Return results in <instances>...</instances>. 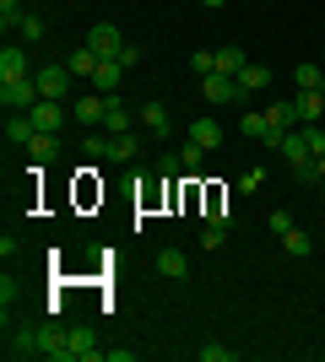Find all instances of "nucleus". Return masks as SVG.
Segmentation results:
<instances>
[{"instance_id":"nucleus-1","label":"nucleus","mask_w":325,"mask_h":362,"mask_svg":"<svg viewBox=\"0 0 325 362\" xmlns=\"http://www.w3.org/2000/svg\"><path fill=\"white\" fill-rule=\"evenodd\" d=\"M201 98L212 108H222V103H249V87L239 81V76H228V71H212V76H201Z\"/></svg>"},{"instance_id":"nucleus-2","label":"nucleus","mask_w":325,"mask_h":362,"mask_svg":"<svg viewBox=\"0 0 325 362\" xmlns=\"http://www.w3.org/2000/svg\"><path fill=\"white\" fill-rule=\"evenodd\" d=\"M81 146H87V157H108V163H130L136 157V136H87Z\"/></svg>"},{"instance_id":"nucleus-3","label":"nucleus","mask_w":325,"mask_h":362,"mask_svg":"<svg viewBox=\"0 0 325 362\" xmlns=\"http://www.w3.org/2000/svg\"><path fill=\"white\" fill-rule=\"evenodd\" d=\"M0 103H6V114H28V108L38 103V81H33V76L0 81Z\"/></svg>"},{"instance_id":"nucleus-4","label":"nucleus","mask_w":325,"mask_h":362,"mask_svg":"<svg viewBox=\"0 0 325 362\" xmlns=\"http://www.w3.org/2000/svg\"><path fill=\"white\" fill-rule=\"evenodd\" d=\"M33 81H38V98H55V103H60L65 92H71V81H76V76H71V65H44V71H33Z\"/></svg>"},{"instance_id":"nucleus-5","label":"nucleus","mask_w":325,"mask_h":362,"mask_svg":"<svg viewBox=\"0 0 325 362\" xmlns=\"http://www.w3.org/2000/svg\"><path fill=\"white\" fill-rule=\"evenodd\" d=\"M71 119L87 124V130H98V124L108 119V98H103V92H81L76 103H71Z\"/></svg>"},{"instance_id":"nucleus-6","label":"nucleus","mask_w":325,"mask_h":362,"mask_svg":"<svg viewBox=\"0 0 325 362\" xmlns=\"http://www.w3.org/2000/svg\"><path fill=\"white\" fill-rule=\"evenodd\" d=\"M65 346H71V362H103V346H98V335L87 325L65 330Z\"/></svg>"},{"instance_id":"nucleus-7","label":"nucleus","mask_w":325,"mask_h":362,"mask_svg":"<svg viewBox=\"0 0 325 362\" xmlns=\"http://www.w3.org/2000/svg\"><path fill=\"white\" fill-rule=\"evenodd\" d=\"M33 130H44V136H55V130H65V108L55 103V98H38V103L28 108Z\"/></svg>"},{"instance_id":"nucleus-8","label":"nucleus","mask_w":325,"mask_h":362,"mask_svg":"<svg viewBox=\"0 0 325 362\" xmlns=\"http://www.w3.org/2000/svg\"><path fill=\"white\" fill-rule=\"evenodd\" d=\"M87 49H93L98 60H114V54L125 49V38H120V28H114V22H98V28L87 33Z\"/></svg>"},{"instance_id":"nucleus-9","label":"nucleus","mask_w":325,"mask_h":362,"mask_svg":"<svg viewBox=\"0 0 325 362\" xmlns=\"http://www.w3.org/2000/svg\"><path fill=\"white\" fill-rule=\"evenodd\" d=\"M120 81H125V65H120V60H98L93 87L103 92V98H120Z\"/></svg>"},{"instance_id":"nucleus-10","label":"nucleus","mask_w":325,"mask_h":362,"mask_svg":"<svg viewBox=\"0 0 325 362\" xmlns=\"http://www.w3.org/2000/svg\"><path fill=\"white\" fill-rule=\"evenodd\" d=\"M293 108L304 124H320L325 119V92H293Z\"/></svg>"},{"instance_id":"nucleus-11","label":"nucleus","mask_w":325,"mask_h":362,"mask_svg":"<svg viewBox=\"0 0 325 362\" xmlns=\"http://www.w3.org/2000/svg\"><path fill=\"white\" fill-rule=\"evenodd\" d=\"M16 76H33L28 71V54H22L16 44H6V49H0V81H16Z\"/></svg>"},{"instance_id":"nucleus-12","label":"nucleus","mask_w":325,"mask_h":362,"mask_svg":"<svg viewBox=\"0 0 325 362\" xmlns=\"http://www.w3.org/2000/svg\"><path fill=\"white\" fill-rule=\"evenodd\" d=\"M130 119H136V114L125 108V98H108V119H103L108 136H130Z\"/></svg>"},{"instance_id":"nucleus-13","label":"nucleus","mask_w":325,"mask_h":362,"mask_svg":"<svg viewBox=\"0 0 325 362\" xmlns=\"http://www.w3.org/2000/svg\"><path fill=\"white\" fill-rule=\"evenodd\" d=\"M33 157V163H49V157H55V151H60V136H44V130H33L28 136V146H22Z\"/></svg>"},{"instance_id":"nucleus-14","label":"nucleus","mask_w":325,"mask_h":362,"mask_svg":"<svg viewBox=\"0 0 325 362\" xmlns=\"http://www.w3.org/2000/svg\"><path fill=\"white\" fill-rule=\"evenodd\" d=\"M141 124H147V136H169V130H173V119H169V108H163V103L141 108Z\"/></svg>"},{"instance_id":"nucleus-15","label":"nucleus","mask_w":325,"mask_h":362,"mask_svg":"<svg viewBox=\"0 0 325 362\" xmlns=\"http://www.w3.org/2000/svg\"><path fill=\"white\" fill-rule=\"evenodd\" d=\"M266 124H271V130H293V124H304V119H298L293 98H287V103H271V108H266Z\"/></svg>"},{"instance_id":"nucleus-16","label":"nucleus","mask_w":325,"mask_h":362,"mask_svg":"<svg viewBox=\"0 0 325 362\" xmlns=\"http://www.w3.org/2000/svg\"><path fill=\"white\" fill-rule=\"evenodd\" d=\"M157 271L169 276V281H179V276H190V259H185V249H163V255H157Z\"/></svg>"},{"instance_id":"nucleus-17","label":"nucleus","mask_w":325,"mask_h":362,"mask_svg":"<svg viewBox=\"0 0 325 362\" xmlns=\"http://www.w3.org/2000/svg\"><path fill=\"white\" fill-rule=\"evenodd\" d=\"M65 65H71V76H87V81H93V71H98V54H93L87 44H76L71 54H65Z\"/></svg>"},{"instance_id":"nucleus-18","label":"nucleus","mask_w":325,"mask_h":362,"mask_svg":"<svg viewBox=\"0 0 325 362\" xmlns=\"http://www.w3.org/2000/svg\"><path fill=\"white\" fill-rule=\"evenodd\" d=\"M190 141H201L206 151H212V146H222V124H217L212 114H206V119H195V124H190Z\"/></svg>"},{"instance_id":"nucleus-19","label":"nucleus","mask_w":325,"mask_h":362,"mask_svg":"<svg viewBox=\"0 0 325 362\" xmlns=\"http://www.w3.org/2000/svg\"><path fill=\"white\" fill-rule=\"evenodd\" d=\"M293 81H298V92H325V71H320V65H309V60L293 71Z\"/></svg>"},{"instance_id":"nucleus-20","label":"nucleus","mask_w":325,"mask_h":362,"mask_svg":"<svg viewBox=\"0 0 325 362\" xmlns=\"http://www.w3.org/2000/svg\"><path fill=\"white\" fill-rule=\"evenodd\" d=\"M282 249H287L293 259H304V255H314V238L304 233V227H293V233H282Z\"/></svg>"},{"instance_id":"nucleus-21","label":"nucleus","mask_w":325,"mask_h":362,"mask_svg":"<svg viewBox=\"0 0 325 362\" xmlns=\"http://www.w3.org/2000/svg\"><path fill=\"white\" fill-rule=\"evenodd\" d=\"M244 49H239V44H222V49H217V71H228V76H239V71H244Z\"/></svg>"},{"instance_id":"nucleus-22","label":"nucleus","mask_w":325,"mask_h":362,"mask_svg":"<svg viewBox=\"0 0 325 362\" xmlns=\"http://www.w3.org/2000/svg\"><path fill=\"white\" fill-rule=\"evenodd\" d=\"M6 136H11L16 146H28V136H33V119H28V114H11V119H6Z\"/></svg>"},{"instance_id":"nucleus-23","label":"nucleus","mask_w":325,"mask_h":362,"mask_svg":"<svg viewBox=\"0 0 325 362\" xmlns=\"http://www.w3.org/2000/svg\"><path fill=\"white\" fill-rule=\"evenodd\" d=\"M239 81H244L249 92H261V87H271V71H266V65H244V71H239Z\"/></svg>"},{"instance_id":"nucleus-24","label":"nucleus","mask_w":325,"mask_h":362,"mask_svg":"<svg viewBox=\"0 0 325 362\" xmlns=\"http://www.w3.org/2000/svg\"><path fill=\"white\" fill-rule=\"evenodd\" d=\"M22 16H28V11H22V0H0V28H6V33L22 28Z\"/></svg>"},{"instance_id":"nucleus-25","label":"nucleus","mask_w":325,"mask_h":362,"mask_svg":"<svg viewBox=\"0 0 325 362\" xmlns=\"http://www.w3.org/2000/svg\"><path fill=\"white\" fill-rule=\"evenodd\" d=\"M179 163H185L190 173H195V168L206 163V146H201V141H185V151H179Z\"/></svg>"},{"instance_id":"nucleus-26","label":"nucleus","mask_w":325,"mask_h":362,"mask_svg":"<svg viewBox=\"0 0 325 362\" xmlns=\"http://www.w3.org/2000/svg\"><path fill=\"white\" fill-rule=\"evenodd\" d=\"M239 130H244V136H255V141H266V130H271V124H266V114H244V119H239Z\"/></svg>"},{"instance_id":"nucleus-27","label":"nucleus","mask_w":325,"mask_h":362,"mask_svg":"<svg viewBox=\"0 0 325 362\" xmlns=\"http://www.w3.org/2000/svg\"><path fill=\"white\" fill-rule=\"evenodd\" d=\"M233 357H239V351H233V346H217V341H206V346H201V362H233Z\"/></svg>"},{"instance_id":"nucleus-28","label":"nucleus","mask_w":325,"mask_h":362,"mask_svg":"<svg viewBox=\"0 0 325 362\" xmlns=\"http://www.w3.org/2000/svg\"><path fill=\"white\" fill-rule=\"evenodd\" d=\"M190 65H195V76H212L217 71V49H195V60H190Z\"/></svg>"},{"instance_id":"nucleus-29","label":"nucleus","mask_w":325,"mask_h":362,"mask_svg":"<svg viewBox=\"0 0 325 362\" xmlns=\"http://www.w3.org/2000/svg\"><path fill=\"white\" fill-rule=\"evenodd\" d=\"M16 33H22L28 44H38V38H44V22H38V16H22V28H16Z\"/></svg>"},{"instance_id":"nucleus-30","label":"nucleus","mask_w":325,"mask_h":362,"mask_svg":"<svg viewBox=\"0 0 325 362\" xmlns=\"http://www.w3.org/2000/svg\"><path fill=\"white\" fill-rule=\"evenodd\" d=\"M304 136H309V151H314V157H325V130H320V124H304Z\"/></svg>"},{"instance_id":"nucleus-31","label":"nucleus","mask_w":325,"mask_h":362,"mask_svg":"<svg viewBox=\"0 0 325 362\" xmlns=\"http://www.w3.org/2000/svg\"><path fill=\"white\" fill-rule=\"evenodd\" d=\"M114 60H120V65H125V71H136V65H141V49H136V44H125V49H120V54H114Z\"/></svg>"},{"instance_id":"nucleus-32","label":"nucleus","mask_w":325,"mask_h":362,"mask_svg":"<svg viewBox=\"0 0 325 362\" xmlns=\"http://www.w3.org/2000/svg\"><path fill=\"white\" fill-rule=\"evenodd\" d=\"M271 233H277V238H282V233H293V216H287V211H271Z\"/></svg>"},{"instance_id":"nucleus-33","label":"nucleus","mask_w":325,"mask_h":362,"mask_svg":"<svg viewBox=\"0 0 325 362\" xmlns=\"http://www.w3.org/2000/svg\"><path fill=\"white\" fill-rule=\"evenodd\" d=\"M239 189H244V195H255V189H261V168H249L244 179H239Z\"/></svg>"},{"instance_id":"nucleus-34","label":"nucleus","mask_w":325,"mask_h":362,"mask_svg":"<svg viewBox=\"0 0 325 362\" xmlns=\"http://www.w3.org/2000/svg\"><path fill=\"white\" fill-rule=\"evenodd\" d=\"M217 243H222V227L212 222V227H206V233H201V249H217Z\"/></svg>"},{"instance_id":"nucleus-35","label":"nucleus","mask_w":325,"mask_h":362,"mask_svg":"<svg viewBox=\"0 0 325 362\" xmlns=\"http://www.w3.org/2000/svg\"><path fill=\"white\" fill-rule=\"evenodd\" d=\"M103 362H136V351H130V346H114V351H103Z\"/></svg>"},{"instance_id":"nucleus-36","label":"nucleus","mask_w":325,"mask_h":362,"mask_svg":"<svg viewBox=\"0 0 325 362\" xmlns=\"http://www.w3.org/2000/svg\"><path fill=\"white\" fill-rule=\"evenodd\" d=\"M314 179H320V184H325V157H314Z\"/></svg>"},{"instance_id":"nucleus-37","label":"nucleus","mask_w":325,"mask_h":362,"mask_svg":"<svg viewBox=\"0 0 325 362\" xmlns=\"http://www.w3.org/2000/svg\"><path fill=\"white\" fill-rule=\"evenodd\" d=\"M201 6H222V0H201Z\"/></svg>"}]
</instances>
